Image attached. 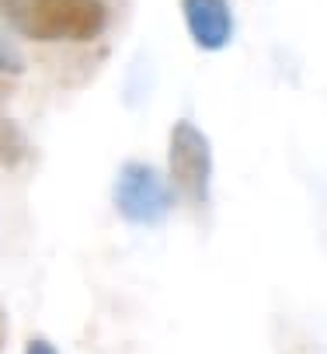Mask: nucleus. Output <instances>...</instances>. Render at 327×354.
<instances>
[{"instance_id":"f257e3e1","label":"nucleus","mask_w":327,"mask_h":354,"mask_svg":"<svg viewBox=\"0 0 327 354\" xmlns=\"http://www.w3.org/2000/svg\"><path fill=\"white\" fill-rule=\"evenodd\" d=\"M108 18V0H0V21L32 42H94Z\"/></svg>"},{"instance_id":"f03ea898","label":"nucleus","mask_w":327,"mask_h":354,"mask_svg":"<svg viewBox=\"0 0 327 354\" xmlns=\"http://www.w3.org/2000/svg\"><path fill=\"white\" fill-rule=\"evenodd\" d=\"M175 188L157 167L143 160H129L118 167L112 185V205L115 212L132 226H157L175 209Z\"/></svg>"},{"instance_id":"7ed1b4c3","label":"nucleus","mask_w":327,"mask_h":354,"mask_svg":"<svg viewBox=\"0 0 327 354\" xmlns=\"http://www.w3.org/2000/svg\"><path fill=\"white\" fill-rule=\"evenodd\" d=\"M168 170H171L175 195H185L192 205H209V195H213V142L188 118L175 122V129H171Z\"/></svg>"},{"instance_id":"20e7f679","label":"nucleus","mask_w":327,"mask_h":354,"mask_svg":"<svg viewBox=\"0 0 327 354\" xmlns=\"http://www.w3.org/2000/svg\"><path fill=\"white\" fill-rule=\"evenodd\" d=\"M182 15L192 42L202 53H220L233 42L230 0H182Z\"/></svg>"},{"instance_id":"39448f33","label":"nucleus","mask_w":327,"mask_h":354,"mask_svg":"<svg viewBox=\"0 0 327 354\" xmlns=\"http://www.w3.org/2000/svg\"><path fill=\"white\" fill-rule=\"evenodd\" d=\"M25 156V132L18 122L11 118H0V160L8 167H15L18 160Z\"/></svg>"},{"instance_id":"423d86ee","label":"nucleus","mask_w":327,"mask_h":354,"mask_svg":"<svg viewBox=\"0 0 327 354\" xmlns=\"http://www.w3.org/2000/svg\"><path fill=\"white\" fill-rule=\"evenodd\" d=\"M0 70L4 73H25V59H21V53L8 42V39H0Z\"/></svg>"},{"instance_id":"0eeeda50","label":"nucleus","mask_w":327,"mask_h":354,"mask_svg":"<svg viewBox=\"0 0 327 354\" xmlns=\"http://www.w3.org/2000/svg\"><path fill=\"white\" fill-rule=\"evenodd\" d=\"M25 354H60V347L53 340H46V337H32L25 344Z\"/></svg>"}]
</instances>
